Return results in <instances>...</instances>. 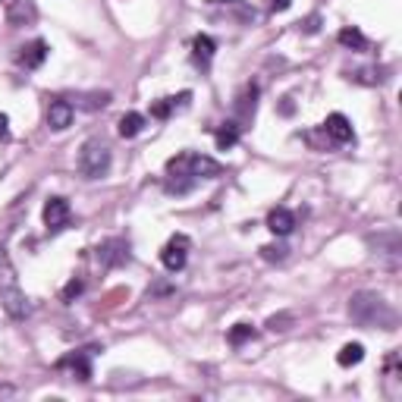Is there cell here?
I'll list each match as a JSON object with an SVG mask.
<instances>
[{"instance_id": "obj_1", "label": "cell", "mask_w": 402, "mask_h": 402, "mask_svg": "<svg viewBox=\"0 0 402 402\" xmlns=\"http://www.w3.org/2000/svg\"><path fill=\"white\" fill-rule=\"evenodd\" d=\"M220 173H223V167H220L214 157H207V154H195V151H183V154H176V157L167 164L164 189L170 192V195H186V192L195 189L201 179H217Z\"/></svg>"}, {"instance_id": "obj_2", "label": "cell", "mask_w": 402, "mask_h": 402, "mask_svg": "<svg viewBox=\"0 0 402 402\" xmlns=\"http://www.w3.org/2000/svg\"><path fill=\"white\" fill-rule=\"evenodd\" d=\"M349 314L361 327H384V330H396L399 314L384 296L377 292H355L349 299Z\"/></svg>"}, {"instance_id": "obj_3", "label": "cell", "mask_w": 402, "mask_h": 402, "mask_svg": "<svg viewBox=\"0 0 402 402\" xmlns=\"http://www.w3.org/2000/svg\"><path fill=\"white\" fill-rule=\"evenodd\" d=\"M110 164H113V154L104 138H89V142L79 148L76 170L82 173L85 179H104L107 173H110Z\"/></svg>"}, {"instance_id": "obj_4", "label": "cell", "mask_w": 402, "mask_h": 402, "mask_svg": "<svg viewBox=\"0 0 402 402\" xmlns=\"http://www.w3.org/2000/svg\"><path fill=\"white\" fill-rule=\"evenodd\" d=\"M0 305H4V311L10 314L13 320H22L25 314H29V299L19 290V280L4 254H0Z\"/></svg>"}, {"instance_id": "obj_5", "label": "cell", "mask_w": 402, "mask_h": 402, "mask_svg": "<svg viewBox=\"0 0 402 402\" xmlns=\"http://www.w3.org/2000/svg\"><path fill=\"white\" fill-rule=\"evenodd\" d=\"M189 249H192L189 236L176 233V236H173L170 242L164 245V252H160V261H164L167 271H170V273H179V271H183L186 261H189Z\"/></svg>"}, {"instance_id": "obj_6", "label": "cell", "mask_w": 402, "mask_h": 402, "mask_svg": "<svg viewBox=\"0 0 402 402\" xmlns=\"http://www.w3.org/2000/svg\"><path fill=\"white\" fill-rule=\"evenodd\" d=\"M72 220V207L66 198H48V205H44V226H48V233H60L66 230Z\"/></svg>"}, {"instance_id": "obj_7", "label": "cell", "mask_w": 402, "mask_h": 402, "mask_svg": "<svg viewBox=\"0 0 402 402\" xmlns=\"http://www.w3.org/2000/svg\"><path fill=\"white\" fill-rule=\"evenodd\" d=\"M129 261V242L119 236L107 239V242L98 245V264L100 267H123Z\"/></svg>"}, {"instance_id": "obj_8", "label": "cell", "mask_w": 402, "mask_h": 402, "mask_svg": "<svg viewBox=\"0 0 402 402\" xmlns=\"http://www.w3.org/2000/svg\"><path fill=\"white\" fill-rule=\"evenodd\" d=\"M35 22H38L35 0H13V4L6 6V25L22 29V25H35Z\"/></svg>"}, {"instance_id": "obj_9", "label": "cell", "mask_w": 402, "mask_h": 402, "mask_svg": "<svg viewBox=\"0 0 402 402\" xmlns=\"http://www.w3.org/2000/svg\"><path fill=\"white\" fill-rule=\"evenodd\" d=\"M72 117H76V110H72L70 100H63V98L51 100V107H48V129L51 132H66L72 126Z\"/></svg>"}, {"instance_id": "obj_10", "label": "cell", "mask_w": 402, "mask_h": 402, "mask_svg": "<svg viewBox=\"0 0 402 402\" xmlns=\"http://www.w3.org/2000/svg\"><path fill=\"white\" fill-rule=\"evenodd\" d=\"M51 53V44L44 41V38H35L32 44H25V48H19V66H25V70H38V66L48 60Z\"/></svg>"}, {"instance_id": "obj_11", "label": "cell", "mask_w": 402, "mask_h": 402, "mask_svg": "<svg viewBox=\"0 0 402 402\" xmlns=\"http://www.w3.org/2000/svg\"><path fill=\"white\" fill-rule=\"evenodd\" d=\"M192 100V91H179L176 98H160L151 104V117L154 119H170L176 110H186Z\"/></svg>"}, {"instance_id": "obj_12", "label": "cell", "mask_w": 402, "mask_h": 402, "mask_svg": "<svg viewBox=\"0 0 402 402\" xmlns=\"http://www.w3.org/2000/svg\"><path fill=\"white\" fill-rule=\"evenodd\" d=\"M324 132H327V136H330L337 145H349V142H355L352 123L343 117V113H330V117H327V123H324Z\"/></svg>"}, {"instance_id": "obj_13", "label": "cell", "mask_w": 402, "mask_h": 402, "mask_svg": "<svg viewBox=\"0 0 402 402\" xmlns=\"http://www.w3.org/2000/svg\"><path fill=\"white\" fill-rule=\"evenodd\" d=\"M254 107H258V85H245L242 95L236 98V117H239L236 123H239V129L254 119Z\"/></svg>"}, {"instance_id": "obj_14", "label": "cell", "mask_w": 402, "mask_h": 402, "mask_svg": "<svg viewBox=\"0 0 402 402\" xmlns=\"http://www.w3.org/2000/svg\"><path fill=\"white\" fill-rule=\"evenodd\" d=\"M267 230H271L273 236H290V233L296 230V214H292L290 207H273V211L267 214Z\"/></svg>"}, {"instance_id": "obj_15", "label": "cell", "mask_w": 402, "mask_h": 402, "mask_svg": "<svg viewBox=\"0 0 402 402\" xmlns=\"http://www.w3.org/2000/svg\"><path fill=\"white\" fill-rule=\"evenodd\" d=\"M214 51H217V44H214L211 35H195V41H192V63L198 70H207L214 60Z\"/></svg>"}, {"instance_id": "obj_16", "label": "cell", "mask_w": 402, "mask_h": 402, "mask_svg": "<svg viewBox=\"0 0 402 402\" xmlns=\"http://www.w3.org/2000/svg\"><path fill=\"white\" fill-rule=\"evenodd\" d=\"M57 368H70L79 380H91V361H89V352H72L66 358L57 361Z\"/></svg>"}, {"instance_id": "obj_17", "label": "cell", "mask_w": 402, "mask_h": 402, "mask_svg": "<svg viewBox=\"0 0 402 402\" xmlns=\"http://www.w3.org/2000/svg\"><path fill=\"white\" fill-rule=\"evenodd\" d=\"M377 254L390 261L393 267L399 264V236L396 233H384V236H377Z\"/></svg>"}, {"instance_id": "obj_18", "label": "cell", "mask_w": 402, "mask_h": 402, "mask_svg": "<svg viewBox=\"0 0 402 402\" xmlns=\"http://www.w3.org/2000/svg\"><path fill=\"white\" fill-rule=\"evenodd\" d=\"M142 129H145V117H142V113L129 110V113L119 117V136H123V138H136Z\"/></svg>"}, {"instance_id": "obj_19", "label": "cell", "mask_w": 402, "mask_h": 402, "mask_svg": "<svg viewBox=\"0 0 402 402\" xmlns=\"http://www.w3.org/2000/svg\"><path fill=\"white\" fill-rule=\"evenodd\" d=\"M214 138H217V148L220 151L233 148V145L239 142V123H236V119H233V123H223V129L214 132Z\"/></svg>"}, {"instance_id": "obj_20", "label": "cell", "mask_w": 402, "mask_h": 402, "mask_svg": "<svg viewBox=\"0 0 402 402\" xmlns=\"http://www.w3.org/2000/svg\"><path fill=\"white\" fill-rule=\"evenodd\" d=\"M339 44H343V48H349V51H368V38L365 35H361V32L358 29H343V32H339Z\"/></svg>"}, {"instance_id": "obj_21", "label": "cell", "mask_w": 402, "mask_h": 402, "mask_svg": "<svg viewBox=\"0 0 402 402\" xmlns=\"http://www.w3.org/2000/svg\"><path fill=\"white\" fill-rule=\"evenodd\" d=\"M361 358H365V346H361V343H346L343 349H339V355H337V361H339L343 368L358 365Z\"/></svg>"}, {"instance_id": "obj_22", "label": "cell", "mask_w": 402, "mask_h": 402, "mask_svg": "<svg viewBox=\"0 0 402 402\" xmlns=\"http://www.w3.org/2000/svg\"><path fill=\"white\" fill-rule=\"evenodd\" d=\"M252 337H254V327H252V324H236V327L230 330V343H233V346H242L245 339H252Z\"/></svg>"}, {"instance_id": "obj_23", "label": "cell", "mask_w": 402, "mask_h": 402, "mask_svg": "<svg viewBox=\"0 0 402 402\" xmlns=\"http://www.w3.org/2000/svg\"><path fill=\"white\" fill-rule=\"evenodd\" d=\"M286 254H290V249H286L283 242L264 245V249H261V258H264V261H286Z\"/></svg>"}, {"instance_id": "obj_24", "label": "cell", "mask_w": 402, "mask_h": 402, "mask_svg": "<svg viewBox=\"0 0 402 402\" xmlns=\"http://www.w3.org/2000/svg\"><path fill=\"white\" fill-rule=\"evenodd\" d=\"M110 104V91H95V95H89L82 100L85 110H98V107H107Z\"/></svg>"}, {"instance_id": "obj_25", "label": "cell", "mask_w": 402, "mask_h": 402, "mask_svg": "<svg viewBox=\"0 0 402 402\" xmlns=\"http://www.w3.org/2000/svg\"><path fill=\"white\" fill-rule=\"evenodd\" d=\"M286 324H292V314H273L271 320H267V330H273V333H283V330H290Z\"/></svg>"}, {"instance_id": "obj_26", "label": "cell", "mask_w": 402, "mask_h": 402, "mask_svg": "<svg viewBox=\"0 0 402 402\" xmlns=\"http://www.w3.org/2000/svg\"><path fill=\"white\" fill-rule=\"evenodd\" d=\"M79 292H82V280H70V283H66V290H63V302H72Z\"/></svg>"}, {"instance_id": "obj_27", "label": "cell", "mask_w": 402, "mask_h": 402, "mask_svg": "<svg viewBox=\"0 0 402 402\" xmlns=\"http://www.w3.org/2000/svg\"><path fill=\"white\" fill-rule=\"evenodd\" d=\"M6 138H10V117L0 113V142H6Z\"/></svg>"}, {"instance_id": "obj_28", "label": "cell", "mask_w": 402, "mask_h": 402, "mask_svg": "<svg viewBox=\"0 0 402 402\" xmlns=\"http://www.w3.org/2000/svg\"><path fill=\"white\" fill-rule=\"evenodd\" d=\"M290 4H292V0H271V6H273V10H277V13L290 10Z\"/></svg>"}, {"instance_id": "obj_29", "label": "cell", "mask_w": 402, "mask_h": 402, "mask_svg": "<svg viewBox=\"0 0 402 402\" xmlns=\"http://www.w3.org/2000/svg\"><path fill=\"white\" fill-rule=\"evenodd\" d=\"M318 25H320V19H318V16H311V19L305 22V32H318Z\"/></svg>"}, {"instance_id": "obj_30", "label": "cell", "mask_w": 402, "mask_h": 402, "mask_svg": "<svg viewBox=\"0 0 402 402\" xmlns=\"http://www.w3.org/2000/svg\"><path fill=\"white\" fill-rule=\"evenodd\" d=\"M296 107H292V98H283V113H292Z\"/></svg>"}, {"instance_id": "obj_31", "label": "cell", "mask_w": 402, "mask_h": 402, "mask_svg": "<svg viewBox=\"0 0 402 402\" xmlns=\"http://www.w3.org/2000/svg\"><path fill=\"white\" fill-rule=\"evenodd\" d=\"M211 4H220V0H211Z\"/></svg>"}]
</instances>
